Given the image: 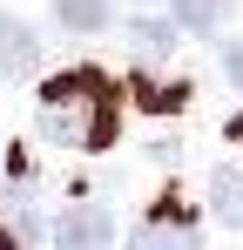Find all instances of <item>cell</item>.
<instances>
[{"mask_svg":"<svg viewBox=\"0 0 243 250\" xmlns=\"http://www.w3.org/2000/svg\"><path fill=\"white\" fill-rule=\"evenodd\" d=\"M34 128H40V142H54V149L95 156V149L115 142V128H122V88L101 68H68V75L40 82Z\"/></svg>","mask_w":243,"mask_h":250,"instance_id":"6da1fadb","label":"cell"},{"mask_svg":"<svg viewBox=\"0 0 243 250\" xmlns=\"http://www.w3.org/2000/svg\"><path fill=\"white\" fill-rule=\"evenodd\" d=\"M108 244H115V209H101V203L61 209V223H54V250H108Z\"/></svg>","mask_w":243,"mask_h":250,"instance_id":"7a4b0ae2","label":"cell"},{"mask_svg":"<svg viewBox=\"0 0 243 250\" xmlns=\"http://www.w3.org/2000/svg\"><path fill=\"white\" fill-rule=\"evenodd\" d=\"M122 250H202V237H196V223H182V209H176V203H162Z\"/></svg>","mask_w":243,"mask_h":250,"instance_id":"3957f363","label":"cell"},{"mask_svg":"<svg viewBox=\"0 0 243 250\" xmlns=\"http://www.w3.org/2000/svg\"><path fill=\"white\" fill-rule=\"evenodd\" d=\"M40 68V41L20 14H0V82H27Z\"/></svg>","mask_w":243,"mask_h":250,"instance_id":"277c9868","label":"cell"},{"mask_svg":"<svg viewBox=\"0 0 243 250\" xmlns=\"http://www.w3.org/2000/svg\"><path fill=\"white\" fill-rule=\"evenodd\" d=\"M128 47H135L142 68H169V54H176V27H169V21H128Z\"/></svg>","mask_w":243,"mask_h":250,"instance_id":"5b68a950","label":"cell"},{"mask_svg":"<svg viewBox=\"0 0 243 250\" xmlns=\"http://www.w3.org/2000/svg\"><path fill=\"white\" fill-rule=\"evenodd\" d=\"M230 21V0H169V27H189V34H216Z\"/></svg>","mask_w":243,"mask_h":250,"instance_id":"8992f818","label":"cell"},{"mask_svg":"<svg viewBox=\"0 0 243 250\" xmlns=\"http://www.w3.org/2000/svg\"><path fill=\"white\" fill-rule=\"evenodd\" d=\"M54 21H61L68 34H101V27L115 21V7H108V0H54Z\"/></svg>","mask_w":243,"mask_h":250,"instance_id":"52a82bcc","label":"cell"},{"mask_svg":"<svg viewBox=\"0 0 243 250\" xmlns=\"http://www.w3.org/2000/svg\"><path fill=\"white\" fill-rule=\"evenodd\" d=\"M209 209H216L230 230H243V169H216V176H209Z\"/></svg>","mask_w":243,"mask_h":250,"instance_id":"ba28073f","label":"cell"},{"mask_svg":"<svg viewBox=\"0 0 243 250\" xmlns=\"http://www.w3.org/2000/svg\"><path fill=\"white\" fill-rule=\"evenodd\" d=\"M223 75L243 88V41H223Z\"/></svg>","mask_w":243,"mask_h":250,"instance_id":"9c48e42d","label":"cell"},{"mask_svg":"<svg viewBox=\"0 0 243 250\" xmlns=\"http://www.w3.org/2000/svg\"><path fill=\"white\" fill-rule=\"evenodd\" d=\"M0 250H20V244H14V230H7V223H0Z\"/></svg>","mask_w":243,"mask_h":250,"instance_id":"30bf717a","label":"cell"},{"mask_svg":"<svg viewBox=\"0 0 243 250\" xmlns=\"http://www.w3.org/2000/svg\"><path fill=\"white\" fill-rule=\"evenodd\" d=\"M230 142H237V149H243V115H237V122H230Z\"/></svg>","mask_w":243,"mask_h":250,"instance_id":"8fae6325","label":"cell"}]
</instances>
